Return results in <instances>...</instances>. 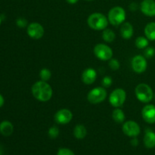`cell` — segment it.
Instances as JSON below:
<instances>
[{"instance_id":"cell-1","label":"cell","mask_w":155,"mask_h":155,"mask_svg":"<svg viewBox=\"0 0 155 155\" xmlns=\"http://www.w3.org/2000/svg\"><path fill=\"white\" fill-rule=\"evenodd\" d=\"M31 92L33 97L42 102H46L51 98L53 90L51 86L47 82L39 80L35 83L31 88Z\"/></svg>"},{"instance_id":"cell-2","label":"cell","mask_w":155,"mask_h":155,"mask_svg":"<svg viewBox=\"0 0 155 155\" xmlns=\"http://www.w3.org/2000/svg\"><path fill=\"white\" fill-rule=\"evenodd\" d=\"M108 18L104 15L98 12L92 14L87 19L88 26L94 30H104L108 26Z\"/></svg>"},{"instance_id":"cell-3","label":"cell","mask_w":155,"mask_h":155,"mask_svg":"<svg viewBox=\"0 0 155 155\" xmlns=\"http://www.w3.org/2000/svg\"><path fill=\"white\" fill-rule=\"evenodd\" d=\"M136 98L142 103H149L154 98V92L150 86L146 83H139L135 89Z\"/></svg>"},{"instance_id":"cell-4","label":"cell","mask_w":155,"mask_h":155,"mask_svg":"<svg viewBox=\"0 0 155 155\" xmlns=\"http://www.w3.org/2000/svg\"><path fill=\"white\" fill-rule=\"evenodd\" d=\"M126 17H127L126 11L120 6H115L112 8L109 11L107 15L109 23L113 26L121 25L123 23L125 22Z\"/></svg>"},{"instance_id":"cell-5","label":"cell","mask_w":155,"mask_h":155,"mask_svg":"<svg viewBox=\"0 0 155 155\" xmlns=\"http://www.w3.org/2000/svg\"><path fill=\"white\" fill-rule=\"evenodd\" d=\"M107 95V90L103 87H95L89 91L87 95V99L91 104H96L103 102Z\"/></svg>"},{"instance_id":"cell-6","label":"cell","mask_w":155,"mask_h":155,"mask_svg":"<svg viewBox=\"0 0 155 155\" xmlns=\"http://www.w3.org/2000/svg\"><path fill=\"white\" fill-rule=\"evenodd\" d=\"M94 54L97 58L103 61H107L113 57V50L106 44L98 43L94 47Z\"/></svg>"},{"instance_id":"cell-7","label":"cell","mask_w":155,"mask_h":155,"mask_svg":"<svg viewBox=\"0 0 155 155\" xmlns=\"http://www.w3.org/2000/svg\"><path fill=\"white\" fill-rule=\"evenodd\" d=\"M127 92L124 89L117 88L114 89L109 96V102L114 107H120L125 103Z\"/></svg>"},{"instance_id":"cell-8","label":"cell","mask_w":155,"mask_h":155,"mask_svg":"<svg viewBox=\"0 0 155 155\" xmlns=\"http://www.w3.org/2000/svg\"><path fill=\"white\" fill-rule=\"evenodd\" d=\"M122 130L126 136L129 137H137L141 133V128L139 124L133 120H128L123 125Z\"/></svg>"},{"instance_id":"cell-9","label":"cell","mask_w":155,"mask_h":155,"mask_svg":"<svg viewBox=\"0 0 155 155\" xmlns=\"http://www.w3.org/2000/svg\"><path fill=\"white\" fill-rule=\"evenodd\" d=\"M27 33L32 39H39L44 36L45 30L42 24L38 22H33L27 26Z\"/></svg>"},{"instance_id":"cell-10","label":"cell","mask_w":155,"mask_h":155,"mask_svg":"<svg viewBox=\"0 0 155 155\" xmlns=\"http://www.w3.org/2000/svg\"><path fill=\"white\" fill-rule=\"evenodd\" d=\"M132 68L136 74H142L145 72L148 67L146 58L142 55H136L132 59Z\"/></svg>"},{"instance_id":"cell-11","label":"cell","mask_w":155,"mask_h":155,"mask_svg":"<svg viewBox=\"0 0 155 155\" xmlns=\"http://www.w3.org/2000/svg\"><path fill=\"white\" fill-rule=\"evenodd\" d=\"M73 114L70 110L66 108L61 109L58 110L54 116V120L58 124L65 125L72 120Z\"/></svg>"},{"instance_id":"cell-12","label":"cell","mask_w":155,"mask_h":155,"mask_svg":"<svg viewBox=\"0 0 155 155\" xmlns=\"http://www.w3.org/2000/svg\"><path fill=\"white\" fill-rule=\"evenodd\" d=\"M142 116L148 124H155V105L150 104L145 105L142 110Z\"/></svg>"},{"instance_id":"cell-13","label":"cell","mask_w":155,"mask_h":155,"mask_svg":"<svg viewBox=\"0 0 155 155\" xmlns=\"http://www.w3.org/2000/svg\"><path fill=\"white\" fill-rule=\"evenodd\" d=\"M140 9L142 14L148 17L155 16V1L154 0H143L141 2Z\"/></svg>"},{"instance_id":"cell-14","label":"cell","mask_w":155,"mask_h":155,"mask_svg":"<svg viewBox=\"0 0 155 155\" xmlns=\"http://www.w3.org/2000/svg\"><path fill=\"white\" fill-rule=\"evenodd\" d=\"M82 81L86 85H92L95 83L97 78V73L93 68H86L82 73Z\"/></svg>"},{"instance_id":"cell-15","label":"cell","mask_w":155,"mask_h":155,"mask_svg":"<svg viewBox=\"0 0 155 155\" xmlns=\"http://www.w3.org/2000/svg\"><path fill=\"white\" fill-rule=\"evenodd\" d=\"M121 36L125 39H130L134 33L133 26L130 22H124L121 24L120 30Z\"/></svg>"},{"instance_id":"cell-16","label":"cell","mask_w":155,"mask_h":155,"mask_svg":"<svg viewBox=\"0 0 155 155\" xmlns=\"http://www.w3.org/2000/svg\"><path fill=\"white\" fill-rule=\"evenodd\" d=\"M144 145L147 148H155V133L151 130H148L145 132L144 136Z\"/></svg>"},{"instance_id":"cell-17","label":"cell","mask_w":155,"mask_h":155,"mask_svg":"<svg viewBox=\"0 0 155 155\" xmlns=\"http://www.w3.org/2000/svg\"><path fill=\"white\" fill-rule=\"evenodd\" d=\"M14 126L8 120L2 121L0 124V133L4 136H9L13 133Z\"/></svg>"},{"instance_id":"cell-18","label":"cell","mask_w":155,"mask_h":155,"mask_svg":"<svg viewBox=\"0 0 155 155\" xmlns=\"http://www.w3.org/2000/svg\"><path fill=\"white\" fill-rule=\"evenodd\" d=\"M74 137L77 139H83L87 135V130L83 124H77L74 130Z\"/></svg>"},{"instance_id":"cell-19","label":"cell","mask_w":155,"mask_h":155,"mask_svg":"<svg viewBox=\"0 0 155 155\" xmlns=\"http://www.w3.org/2000/svg\"><path fill=\"white\" fill-rule=\"evenodd\" d=\"M145 35L148 40H155V22H150L145 26Z\"/></svg>"},{"instance_id":"cell-20","label":"cell","mask_w":155,"mask_h":155,"mask_svg":"<svg viewBox=\"0 0 155 155\" xmlns=\"http://www.w3.org/2000/svg\"><path fill=\"white\" fill-rule=\"evenodd\" d=\"M112 118L116 123L121 124V123H124L125 121L126 116L122 109L116 107L112 112Z\"/></svg>"},{"instance_id":"cell-21","label":"cell","mask_w":155,"mask_h":155,"mask_svg":"<svg viewBox=\"0 0 155 155\" xmlns=\"http://www.w3.org/2000/svg\"><path fill=\"white\" fill-rule=\"evenodd\" d=\"M102 31V39H104V42L110 43L113 41H114L115 38H116V34L111 29H109L107 27Z\"/></svg>"},{"instance_id":"cell-22","label":"cell","mask_w":155,"mask_h":155,"mask_svg":"<svg viewBox=\"0 0 155 155\" xmlns=\"http://www.w3.org/2000/svg\"><path fill=\"white\" fill-rule=\"evenodd\" d=\"M135 45L139 49H145L149 45V40L146 36H139L135 41Z\"/></svg>"},{"instance_id":"cell-23","label":"cell","mask_w":155,"mask_h":155,"mask_svg":"<svg viewBox=\"0 0 155 155\" xmlns=\"http://www.w3.org/2000/svg\"><path fill=\"white\" fill-rule=\"evenodd\" d=\"M39 77L42 81H48L51 77V72L48 68H42L39 71Z\"/></svg>"},{"instance_id":"cell-24","label":"cell","mask_w":155,"mask_h":155,"mask_svg":"<svg viewBox=\"0 0 155 155\" xmlns=\"http://www.w3.org/2000/svg\"><path fill=\"white\" fill-rule=\"evenodd\" d=\"M59 133H60V130H59L58 127H55V126H52L51 127H50L48 131V136L51 139H56L59 136Z\"/></svg>"},{"instance_id":"cell-25","label":"cell","mask_w":155,"mask_h":155,"mask_svg":"<svg viewBox=\"0 0 155 155\" xmlns=\"http://www.w3.org/2000/svg\"><path fill=\"white\" fill-rule=\"evenodd\" d=\"M109 67L113 71H117L120 67V64L119 61L117 59L111 58L109 60Z\"/></svg>"},{"instance_id":"cell-26","label":"cell","mask_w":155,"mask_h":155,"mask_svg":"<svg viewBox=\"0 0 155 155\" xmlns=\"http://www.w3.org/2000/svg\"><path fill=\"white\" fill-rule=\"evenodd\" d=\"M144 54L146 58H151L155 54V50L152 47H147L145 48V51H144Z\"/></svg>"},{"instance_id":"cell-27","label":"cell","mask_w":155,"mask_h":155,"mask_svg":"<svg viewBox=\"0 0 155 155\" xmlns=\"http://www.w3.org/2000/svg\"><path fill=\"white\" fill-rule=\"evenodd\" d=\"M112 83H113V80L109 76H106L104 78L102 79V81H101V83H102L103 86L104 87H110L112 85Z\"/></svg>"},{"instance_id":"cell-28","label":"cell","mask_w":155,"mask_h":155,"mask_svg":"<svg viewBox=\"0 0 155 155\" xmlns=\"http://www.w3.org/2000/svg\"><path fill=\"white\" fill-rule=\"evenodd\" d=\"M57 155H75L74 154V151H71L69 148H60V149L58 151Z\"/></svg>"},{"instance_id":"cell-29","label":"cell","mask_w":155,"mask_h":155,"mask_svg":"<svg viewBox=\"0 0 155 155\" xmlns=\"http://www.w3.org/2000/svg\"><path fill=\"white\" fill-rule=\"evenodd\" d=\"M16 24L19 27H21V28H23V27H25L27 25V21L25 19V18H19L18 19H17Z\"/></svg>"},{"instance_id":"cell-30","label":"cell","mask_w":155,"mask_h":155,"mask_svg":"<svg viewBox=\"0 0 155 155\" xmlns=\"http://www.w3.org/2000/svg\"><path fill=\"white\" fill-rule=\"evenodd\" d=\"M137 8H138V5H137V4H136V3L133 2V3H131V4H130V9L131 11H133V12H135V11L137 10Z\"/></svg>"},{"instance_id":"cell-31","label":"cell","mask_w":155,"mask_h":155,"mask_svg":"<svg viewBox=\"0 0 155 155\" xmlns=\"http://www.w3.org/2000/svg\"><path fill=\"white\" fill-rule=\"evenodd\" d=\"M131 145H133V146L136 147L138 145H139V140L137 139L136 137H133V139L131 140Z\"/></svg>"},{"instance_id":"cell-32","label":"cell","mask_w":155,"mask_h":155,"mask_svg":"<svg viewBox=\"0 0 155 155\" xmlns=\"http://www.w3.org/2000/svg\"><path fill=\"white\" fill-rule=\"evenodd\" d=\"M4 103H5L4 98H3L2 95L1 94H0V107H2L3 104H4Z\"/></svg>"},{"instance_id":"cell-33","label":"cell","mask_w":155,"mask_h":155,"mask_svg":"<svg viewBox=\"0 0 155 155\" xmlns=\"http://www.w3.org/2000/svg\"><path fill=\"white\" fill-rule=\"evenodd\" d=\"M66 1H67V2L69 3V4L74 5V4H76V3L79 1V0H66Z\"/></svg>"},{"instance_id":"cell-34","label":"cell","mask_w":155,"mask_h":155,"mask_svg":"<svg viewBox=\"0 0 155 155\" xmlns=\"http://www.w3.org/2000/svg\"><path fill=\"white\" fill-rule=\"evenodd\" d=\"M1 23H2V18L1 17H0V25H1Z\"/></svg>"},{"instance_id":"cell-35","label":"cell","mask_w":155,"mask_h":155,"mask_svg":"<svg viewBox=\"0 0 155 155\" xmlns=\"http://www.w3.org/2000/svg\"><path fill=\"white\" fill-rule=\"evenodd\" d=\"M154 99L155 100V93L154 94Z\"/></svg>"},{"instance_id":"cell-36","label":"cell","mask_w":155,"mask_h":155,"mask_svg":"<svg viewBox=\"0 0 155 155\" xmlns=\"http://www.w3.org/2000/svg\"><path fill=\"white\" fill-rule=\"evenodd\" d=\"M86 1H94V0H86Z\"/></svg>"},{"instance_id":"cell-37","label":"cell","mask_w":155,"mask_h":155,"mask_svg":"<svg viewBox=\"0 0 155 155\" xmlns=\"http://www.w3.org/2000/svg\"><path fill=\"white\" fill-rule=\"evenodd\" d=\"M0 154H1V151H0Z\"/></svg>"}]
</instances>
